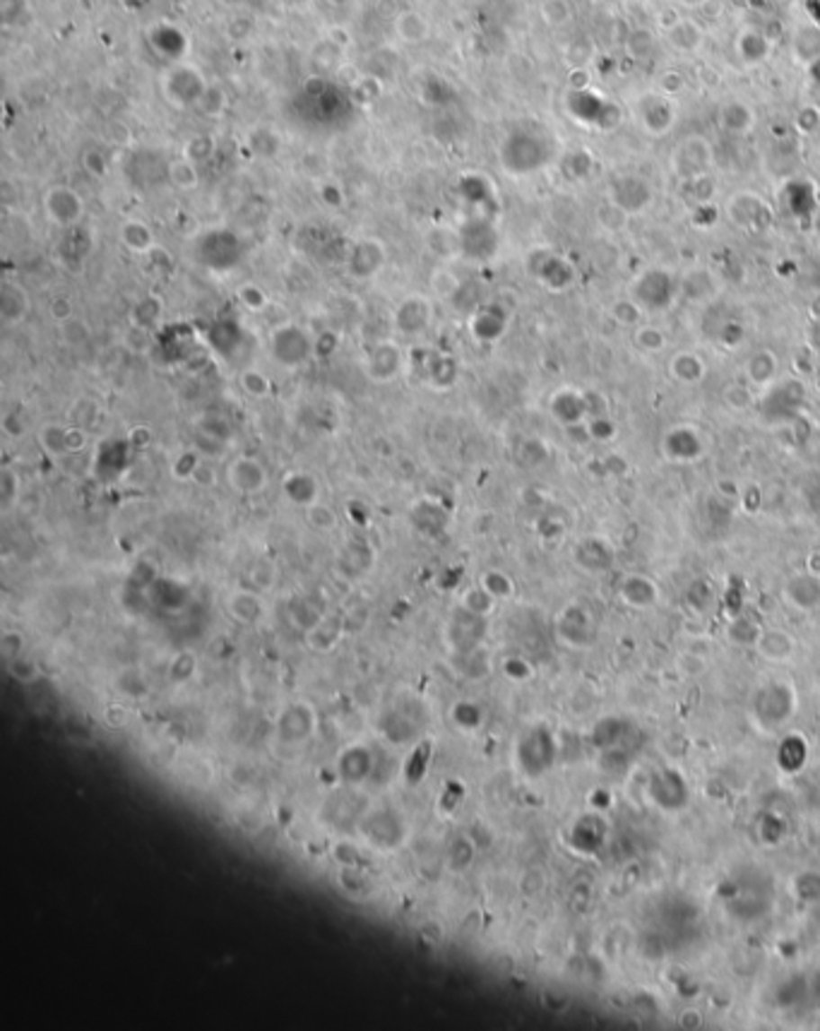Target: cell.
<instances>
[{"mask_svg": "<svg viewBox=\"0 0 820 1031\" xmlns=\"http://www.w3.org/2000/svg\"><path fill=\"white\" fill-rule=\"evenodd\" d=\"M751 710H753L758 726H762L765 731L782 729L787 722L794 719L798 710L797 690L787 683H768L753 695Z\"/></svg>", "mask_w": 820, "mask_h": 1031, "instance_id": "cell-1", "label": "cell"}, {"mask_svg": "<svg viewBox=\"0 0 820 1031\" xmlns=\"http://www.w3.org/2000/svg\"><path fill=\"white\" fill-rule=\"evenodd\" d=\"M272 356L279 366H301L311 356V339L296 325H284L272 332Z\"/></svg>", "mask_w": 820, "mask_h": 1031, "instance_id": "cell-2", "label": "cell"}, {"mask_svg": "<svg viewBox=\"0 0 820 1031\" xmlns=\"http://www.w3.org/2000/svg\"><path fill=\"white\" fill-rule=\"evenodd\" d=\"M650 796L664 811H679V808L686 805L689 786H686V779L676 769H660L650 779Z\"/></svg>", "mask_w": 820, "mask_h": 1031, "instance_id": "cell-3", "label": "cell"}, {"mask_svg": "<svg viewBox=\"0 0 820 1031\" xmlns=\"http://www.w3.org/2000/svg\"><path fill=\"white\" fill-rule=\"evenodd\" d=\"M784 599L789 606L804 614L820 611V575L815 572H798L787 579L784 585Z\"/></svg>", "mask_w": 820, "mask_h": 1031, "instance_id": "cell-4", "label": "cell"}, {"mask_svg": "<svg viewBox=\"0 0 820 1031\" xmlns=\"http://www.w3.org/2000/svg\"><path fill=\"white\" fill-rule=\"evenodd\" d=\"M44 205L46 214L59 227H73V224L80 221L82 212H85V202H82L80 195L66 188V185H59V188H51V191L46 193Z\"/></svg>", "mask_w": 820, "mask_h": 1031, "instance_id": "cell-5", "label": "cell"}, {"mask_svg": "<svg viewBox=\"0 0 820 1031\" xmlns=\"http://www.w3.org/2000/svg\"><path fill=\"white\" fill-rule=\"evenodd\" d=\"M558 630H561V637H563L571 647H587V644H592L594 637H597V623H594L592 614H590L585 606L568 608V611L561 615Z\"/></svg>", "mask_w": 820, "mask_h": 1031, "instance_id": "cell-6", "label": "cell"}, {"mask_svg": "<svg viewBox=\"0 0 820 1031\" xmlns=\"http://www.w3.org/2000/svg\"><path fill=\"white\" fill-rule=\"evenodd\" d=\"M227 479L229 486H234L236 490H241L246 496H253V493L265 489L267 471L256 457H236L227 467Z\"/></svg>", "mask_w": 820, "mask_h": 1031, "instance_id": "cell-7", "label": "cell"}, {"mask_svg": "<svg viewBox=\"0 0 820 1031\" xmlns=\"http://www.w3.org/2000/svg\"><path fill=\"white\" fill-rule=\"evenodd\" d=\"M205 82H203V77L193 67H176L167 77V94L178 106H188L193 102H200L203 94H205Z\"/></svg>", "mask_w": 820, "mask_h": 1031, "instance_id": "cell-8", "label": "cell"}, {"mask_svg": "<svg viewBox=\"0 0 820 1031\" xmlns=\"http://www.w3.org/2000/svg\"><path fill=\"white\" fill-rule=\"evenodd\" d=\"M755 651L761 654L765 661L772 664H784L797 654V640L787 632V630H761V635L755 640Z\"/></svg>", "mask_w": 820, "mask_h": 1031, "instance_id": "cell-9", "label": "cell"}, {"mask_svg": "<svg viewBox=\"0 0 820 1031\" xmlns=\"http://www.w3.org/2000/svg\"><path fill=\"white\" fill-rule=\"evenodd\" d=\"M428 320H431V306H428V300L421 299V296H411V299H407L402 306L397 308L395 313L397 329L404 332V335H419V332H424V329L428 327Z\"/></svg>", "mask_w": 820, "mask_h": 1031, "instance_id": "cell-10", "label": "cell"}, {"mask_svg": "<svg viewBox=\"0 0 820 1031\" xmlns=\"http://www.w3.org/2000/svg\"><path fill=\"white\" fill-rule=\"evenodd\" d=\"M618 596L623 604H628L633 608H650L657 604V585L644 575H628L618 587Z\"/></svg>", "mask_w": 820, "mask_h": 1031, "instance_id": "cell-11", "label": "cell"}, {"mask_svg": "<svg viewBox=\"0 0 820 1031\" xmlns=\"http://www.w3.org/2000/svg\"><path fill=\"white\" fill-rule=\"evenodd\" d=\"M383 263H385V248L381 246V241L366 238V241H361L354 248L349 267H352V274H356V277H371V274L381 270Z\"/></svg>", "mask_w": 820, "mask_h": 1031, "instance_id": "cell-12", "label": "cell"}, {"mask_svg": "<svg viewBox=\"0 0 820 1031\" xmlns=\"http://www.w3.org/2000/svg\"><path fill=\"white\" fill-rule=\"evenodd\" d=\"M30 310V296L20 284L5 282L0 289V318L5 325H15L27 318Z\"/></svg>", "mask_w": 820, "mask_h": 1031, "instance_id": "cell-13", "label": "cell"}, {"mask_svg": "<svg viewBox=\"0 0 820 1031\" xmlns=\"http://www.w3.org/2000/svg\"><path fill=\"white\" fill-rule=\"evenodd\" d=\"M575 558L590 572L607 570L608 565L614 563V553L608 549V543L601 542V539H582V543L575 549Z\"/></svg>", "mask_w": 820, "mask_h": 1031, "instance_id": "cell-14", "label": "cell"}, {"mask_svg": "<svg viewBox=\"0 0 820 1031\" xmlns=\"http://www.w3.org/2000/svg\"><path fill=\"white\" fill-rule=\"evenodd\" d=\"M808 760V746H806L804 736H787L782 740V746L777 750V765L787 772V775H797L798 769L804 767Z\"/></svg>", "mask_w": 820, "mask_h": 1031, "instance_id": "cell-15", "label": "cell"}, {"mask_svg": "<svg viewBox=\"0 0 820 1031\" xmlns=\"http://www.w3.org/2000/svg\"><path fill=\"white\" fill-rule=\"evenodd\" d=\"M628 722H623V719H604V722H599L597 724V729H594V743H597V748H599L601 753H607V750H623V739H628Z\"/></svg>", "mask_w": 820, "mask_h": 1031, "instance_id": "cell-16", "label": "cell"}, {"mask_svg": "<svg viewBox=\"0 0 820 1031\" xmlns=\"http://www.w3.org/2000/svg\"><path fill=\"white\" fill-rule=\"evenodd\" d=\"M121 238L132 253H149L154 248L152 231L142 221H125V227L121 229Z\"/></svg>", "mask_w": 820, "mask_h": 1031, "instance_id": "cell-17", "label": "cell"}, {"mask_svg": "<svg viewBox=\"0 0 820 1031\" xmlns=\"http://www.w3.org/2000/svg\"><path fill=\"white\" fill-rule=\"evenodd\" d=\"M286 489V496L293 498L296 503H303V505H313L315 500V481L311 479L308 474H292L289 479H286L284 483Z\"/></svg>", "mask_w": 820, "mask_h": 1031, "instance_id": "cell-18", "label": "cell"}, {"mask_svg": "<svg viewBox=\"0 0 820 1031\" xmlns=\"http://www.w3.org/2000/svg\"><path fill=\"white\" fill-rule=\"evenodd\" d=\"M161 318V303L159 299H145V300H138L135 303V308H132L131 313V325H138V327H147L152 329L157 322H159Z\"/></svg>", "mask_w": 820, "mask_h": 1031, "instance_id": "cell-19", "label": "cell"}, {"mask_svg": "<svg viewBox=\"0 0 820 1031\" xmlns=\"http://www.w3.org/2000/svg\"><path fill=\"white\" fill-rule=\"evenodd\" d=\"M791 887H794L797 900L806 901V904L818 901L820 900V873H813V871L798 873V875H794V883H791Z\"/></svg>", "mask_w": 820, "mask_h": 1031, "instance_id": "cell-20", "label": "cell"}, {"mask_svg": "<svg viewBox=\"0 0 820 1031\" xmlns=\"http://www.w3.org/2000/svg\"><path fill=\"white\" fill-rule=\"evenodd\" d=\"M123 344H125V349H128L131 354H135V356H147V354L152 352V346H154L152 329L131 325V329H128V332L123 335Z\"/></svg>", "mask_w": 820, "mask_h": 1031, "instance_id": "cell-21", "label": "cell"}, {"mask_svg": "<svg viewBox=\"0 0 820 1031\" xmlns=\"http://www.w3.org/2000/svg\"><path fill=\"white\" fill-rule=\"evenodd\" d=\"M167 174H169L171 184L178 185V188H195L198 185V171L193 166V161L188 159L171 161Z\"/></svg>", "mask_w": 820, "mask_h": 1031, "instance_id": "cell-22", "label": "cell"}, {"mask_svg": "<svg viewBox=\"0 0 820 1031\" xmlns=\"http://www.w3.org/2000/svg\"><path fill=\"white\" fill-rule=\"evenodd\" d=\"M39 440H41V447H44L46 453L49 454H63L68 453V445H66V428L59 424H46L44 428H41V433H39Z\"/></svg>", "mask_w": 820, "mask_h": 1031, "instance_id": "cell-23", "label": "cell"}, {"mask_svg": "<svg viewBox=\"0 0 820 1031\" xmlns=\"http://www.w3.org/2000/svg\"><path fill=\"white\" fill-rule=\"evenodd\" d=\"M241 388L246 395L256 397V399H263V397L270 395V381H267V375L260 373V371H256V368H248V371H243L241 373Z\"/></svg>", "mask_w": 820, "mask_h": 1031, "instance_id": "cell-24", "label": "cell"}, {"mask_svg": "<svg viewBox=\"0 0 820 1031\" xmlns=\"http://www.w3.org/2000/svg\"><path fill=\"white\" fill-rule=\"evenodd\" d=\"M239 300H241L243 306L248 308V310H263L270 300H267V296H265V291L260 289V286L256 284H246L239 289Z\"/></svg>", "mask_w": 820, "mask_h": 1031, "instance_id": "cell-25", "label": "cell"}, {"mask_svg": "<svg viewBox=\"0 0 820 1031\" xmlns=\"http://www.w3.org/2000/svg\"><path fill=\"white\" fill-rule=\"evenodd\" d=\"M797 983L798 979L794 976V979L784 981V983H779V988H777V1002L779 1005H797L801 998H806L808 995V991H798L797 993Z\"/></svg>", "mask_w": 820, "mask_h": 1031, "instance_id": "cell-26", "label": "cell"}, {"mask_svg": "<svg viewBox=\"0 0 820 1031\" xmlns=\"http://www.w3.org/2000/svg\"><path fill=\"white\" fill-rule=\"evenodd\" d=\"M198 467H200L198 453H184L178 454L176 464H174V474H176L178 479H193V474H195V469Z\"/></svg>", "mask_w": 820, "mask_h": 1031, "instance_id": "cell-27", "label": "cell"}, {"mask_svg": "<svg viewBox=\"0 0 820 1031\" xmlns=\"http://www.w3.org/2000/svg\"><path fill=\"white\" fill-rule=\"evenodd\" d=\"M433 289H436L440 296L450 299V296L457 291V279H455L447 270H438L436 274H433Z\"/></svg>", "mask_w": 820, "mask_h": 1031, "instance_id": "cell-28", "label": "cell"}, {"mask_svg": "<svg viewBox=\"0 0 820 1031\" xmlns=\"http://www.w3.org/2000/svg\"><path fill=\"white\" fill-rule=\"evenodd\" d=\"M51 318L59 322V325H63V322H68V320H73L75 318L73 303H70L68 299H56L51 303Z\"/></svg>", "mask_w": 820, "mask_h": 1031, "instance_id": "cell-29", "label": "cell"}, {"mask_svg": "<svg viewBox=\"0 0 820 1031\" xmlns=\"http://www.w3.org/2000/svg\"><path fill=\"white\" fill-rule=\"evenodd\" d=\"M66 445L68 453H77V450H82V447L87 445V433H85V428H80V426L66 428Z\"/></svg>", "mask_w": 820, "mask_h": 1031, "instance_id": "cell-30", "label": "cell"}, {"mask_svg": "<svg viewBox=\"0 0 820 1031\" xmlns=\"http://www.w3.org/2000/svg\"><path fill=\"white\" fill-rule=\"evenodd\" d=\"M679 1022L683 1024V1027H700L703 1024V1015H698L696 1009H686V1012H681V1017H679Z\"/></svg>", "mask_w": 820, "mask_h": 1031, "instance_id": "cell-31", "label": "cell"}, {"mask_svg": "<svg viewBox=\"0 0 820 1031\" xmlns=\"http://www.w3.org/2000/svg\"><path fill=\"white\" fill-rule=\"evenodd\" d=\"M808 988H811V993H808V995H813L815 1000H820V972L815 973V979H813V983H808Z\"/></svg>", "mask_w": 820, "mask_h": 1031, "instance_id": "cell-32", "label": "cell"}]
</instances>
